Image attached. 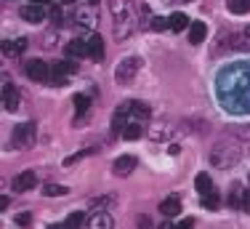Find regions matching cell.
I'll return each mask as SVG.
<instances>
[{
    "mask_svg": "<svg viewBox=\"0 0 250 229\" xmlns=\"http://www.w3.org/2000/svg\"><path fill=\"white\" fill-rule=\"evenodd\" d=\"M109 11H112V35H115V40L130 38L136 29L133 3L130 0H109Z\"/></svg>",
    "mask_w": 250,
    "mask_h": 229,
    "instance_id": "obj_1",
    "label": "cell"
},
{
    "mask_svg": "<svg viewBox=\"0 0 250 229\" xmlns=\"http://www.w3.org/2000/svg\"><path fill=\"white\" fill-rule=\"evenodd\" d=\"M208 160H210L213 168L229 171V168H234L237 162L242 160V152H240V147H237V144H231V141H218V144H213Z\"/></svg>",
    "mask_w": 250,
    "mask_h": 229,
    "instance_id": "obj_2",
    "label": "cell"
},
{
    "mask_svg": "<svg viewBox=\"0 0 250 229\" xmlns=\"http://www.w3.org/2000/svg\"><path fill=\"white\" fill-rule=\"evenodd\" d=\"M139 69H141V59L139 56H125L115 69V80L120 83V86H130Z\"/></svg>",
    "mask_w": 250,
    "mask_h": 229,
    "instance_id": "obj_3",
    "label": "cell"
},
{
    "mask_svg": "<svg viewBox=\"0 0 250 229\" xmlns=\"http://www.w3.org/2000/svg\"><path fill=\"white\" fill-rule=\"evenodd\" d=\"M27 77L35 83H48L51 80V67L45 62H40V59H35V62H27Z\"/></svg>",
    "mask_w": 250,
    "mask_h": 229,
    "instance_id": "obj_4",
    "label": "cell"
},
{
    "mask_svg": "<svg viewBox=\"0 0 250 229\" xmlns=\"http://www.w3.org/2000/svg\"><path fill=\"white\" fill-rule=\"evenodd\" d=\"M130 114H133V101H123L115 110V114H112V131H115V134H123V128H125Z\"/></svg>",
    "mask_w": 250,
    "mask_h": 229,
    "instance_id": "obj_5",
    "label": "cell"
},
{
    "mask_svg": "<svg viewBox=\"0 0 250 229\" xmlns=\"http://www.w3.org/2000/svg\"><path fill=\"white\" fill-rule=\"evenodd\" d=\"M32 141H35V123L16 125V131H14V144L16 147H29Z\"/></svg>",
    "mask_w": 250,
    "mask_h": 229,
    "instance_id": "obj_6",
    "label": "cell"
},
{
    "mask_svg": "<svg viewBox=\"0 0 250 229\" xmlns=\"http://www.w3.org/2000/svg\"><path fill=\"white\" fill-rule=\"evenodd\" d=\"M3 104H5V110H8V112H16V110H19V104H21L19 88L11 86V83H5V86H3Z\"/></svg>",
    "mask_w": 250,
    "mask_h": 229,
    "instance_id": "obj_7",
    "label": "cell"
},
{
    "mask_svg": "<svg viewBox=\"0 0 250 229\" xmlns=\"http://www.w3.org/2000/svg\"><path fill=\"white\" fill-rule=\"evenodd\" d=\"M21 19H27L29 24H40V22L45 19L43 3H32V5H24V8H21Z\"/></svg>",
    "mask_w": 250,
    "mask_h": 229,
    "instance_id": "obj_8",
    "label": "cell"
},
{
    "mask_svg": "<svg viewBox=\"0 0 250 229\" xmlns=\"http://www.w3.org/2000/svg\"><path fill=\"white\" fill-rule=\"evenodd\" d=\"M35 184H38L35 171H24V173H19V176L14 179V189L16 192H29V189H35Z\"/></svg>",
    "mask_w": 250,
    "mask_h": 229,
    "instance_id": "obj_9",
    "label": "cell"
},
{
    "mask_svg": "<svg viewBox=\"0 0 250 229\" xmlns=\"http://www.w3.org/2000/svg\"><path fill=\"white\" fill-rule=\"evenodd\" d=\"M133 168H136V158H133V155H123V158L115 160L112 171H115V176H128Z\"/></svg>",
    "mask_w": 250,
    "mask_h": 229,
    "instance_id": "obj_10",
    "label": "cell"
},
{
    "mask_svg": "<svg viewBox=\"0 0 250 229\" xmlns=\"http://www.w3.org/2000/svg\"><path fill=\"white\" fill-rule=\"evenodd\" d=\"M24 48H27V38L5 40V43H3V53H5V56H11V59H16V56H21V53H24Z\"/></svg>",
    "mask_w": 250,
    "mask_h": 229,
    "instance_id": "obj_11",
    "label": "cell"
},
{
    "mask_svg": "<svg viewBox=\"0 0 250 229\" xmlns=\"http://www.w3.org/2000/svg\"><path fill=\"white\" fill-rule=\"evenodd\" d=\"M88 227H93V229H109V227H115V221H112L109 213H104V210H96V213L88 219Z\"/></svg>",
    "mask_w": 250,
    "mask_h": 229,
    "instance_id": "obj_12",
    "label": "cell"
},
{
    "mask_svg": "<svg viewBox=\"0 0 250 229\" xmlns=\"http://www.w3.org/2000/svg\"><path fill=\"white\" fill-rule=\"evenodd\" d=\"M88 56L96 59V62L104 59V40H101L99 35H91V38H88Z\"/></svg>",
    "mask_w": 250,
    "mask_h": 229,
    "instance_id": "obj_13",
    "label": "cell"
},
{
    "mask_svg": "<svg viewBox=\"0 0 250 229\" xmlns=\"http://www.w3.org/2000/svg\"><path fill=\"white\" fill-rule=\"evenodd\" d=\"M205 35H208V27L202 22L189 24V43H192V46H200L202 40H205Z\"/></svg>",
    "mask_w": 250,
    "mask_h": 229,
    "instance_id": "obj_14",
    "label": "cell"
},
{
    "mask_svg": "<svg viewBox=\"0 0 250 229\" xmlns=\"http://www.w3.org/2000/svg\"><path fill=\"white\" fill-rule=\"evenodd\" d=\"M67 56H88V38H77L67 43Z\"/></svg>",
    "mask_w": 250,
    "mask_h": 229,
    "instance_id": "obj_15",
    "label": "cell"
},
{
    "mask_svg": "<svg viewBox=\"0 0 250 229\" xmlns=\"http://www.w3.org/2000/svg\"><path fill=\"white\" fill-rule=\"evenodd\" d=\"M178 210H181V203H178V197H165L163 203H160V213L163 216H178Z\"/></svg>",
    "mask_w": 250,
    "mask_h": 229,
    "instance_id": "obj_16",
    "label": "cell"
},
{
    "mask_svg": "<svg viewBox=\"0 0 250 229\" xmlns=\"http://www.w3.org/2000/svg\"><path fill=\"white\" fill-rule=\"evenodd\" d=\"M170 136H173V128H168V125H152L149 128V138H154V141H168Z\"/></svg>",
    "mask_w": 250,
    "mask_h": 229,
    "instance_id": "obj_17",
    "label": "cell"
},
{
    "mask_svg": "<svg viewBox=\"0 0 250 229\" xmlns=\"http://www.w3.org/2000/svg\"><path fill=\"white\" fill-rule=\"evenodd\" d=\"M141 134H144V128H141L139 123H136V120H128V123H125V128H123V138H128V141H133V138H139Z\"/></svg>",
    "mask_w": 250,
    "mask_h": 229,
    "instance_id": "obj_18",
    "label": "cell"
},
{
    "mask_svg": "<svg viewBox=\"0 0 250 229\" xmlns=\"http://www.w3.org/2000/svg\"><path fill=\"white\" fill-rule=\"evenodd\" d=\"M242 197H245V192H242V186L240 184H234L231 186V192H229V208H237V210H242Z\"/></svg>",
    "mask_w": 250,
    "mask_h": 229,
    "instance_id": "obj_19",
    "label": "cell"
},
{
    "mask_svg": "<svg viewBox=\"0 0 250 229\" xmlns=\"http://www.w3.org/2000/svg\"><path fill=\"white\" fill-rule=\"evenodd\" d=\"M187 27H189V16L181 14V11H176V14L170 16V29H173V32H181V29H187Z\"/></svg>",
    "mask_w": 250,
    "mask_h": 229,
    "instance_id": "obj_20",
    "label": "cell"
},
{
    "mask_svg": "<svg viewBox=\"0 0 250 229\" xmlns=\"http://www.w3.org/2000/svg\"><path fill=\"white\" fill-rule=\"evenodd\" d=\"M194 186H197L200 195H208V192H213V182L208 173H197V179H194Z\"/></svg>",
    "mask_w": 250,
    "mask_h": 229,
    "instance_id": "obj_21",
    "label": "cell"
},
{
    "mask_svg": "<svg viewBox=\"0 0 250 229\" xmlns=\"http://www.w3.org/2000/svg\"><path fill=\"white\" fill-rule=\"evenodd\" d=\"M53 72H59V75H75L77 64L72 62V59H64V62H59L56 67H53Z\"/></svg>",
    "mask_w": 250,
    "mask_h": 229,
    "instance_id": "obj_22",
    "label": "cell"
},
{
    "mask_svg": "<svg viewBox=\"0 0 250 229\" xmlns=\"http://www.w3.org/2000/svg\"><path fill=\"white\" fill-rule=\"evenodd\" d=\"M229 11L231 14H248L250 11V0H229Z\"/></svg>",
    "mask_w": 250,
    "mask_h": 229,
    "instance_id": "obj_23",
    "label": "cell"
},
{
    "mask_svg": "<svg viewBox=\"0 0 250 229\" xmlns=\"http://www.w3.org/2000/svg\"><path fill=\"white\" fill-rule=\"evenodd\" d=\"M67 186H62V184H48V186H45V189H43V195L45 197H62V195H67Z\"/></svg>",
    "mask_w": 250,
    "mask_h": 229,
    "instance_id": "obj_24",
    "label": "cell"
},
{
    "mask_svg": "<svg viewBox=\"0 0 250 229\" xmlns=\"http://www.w3.org/2000/svg\"><path fill=\"white\" fill-rule=\"evenodd\" d=\"M149 107L144 104V101H133V117H139V120H144V117H149Z\"/></svg>",
    "mask_w": 250,
    "mask_h": 229,
    "instance_id": "obj_25",
    "label": "cell"
},
{
    "mask_svg": "<svg viewBox=\"0 0 250 229\" xmlns=\"http://www.w3.org/2000/svg\"><path fill=\"white\" fill-rule=\"evenodd\" d=\"M112 206H115V197H96V200H93L91 203V208H96V210H101V208H112Z\"/></svg>",
    "mask_w": 250,
    "mask_h": 229,
    "instance_id": "obj_26",
    "label": "cell"
},
{
    "mask_svg": "<svg viewBox=\"0 0 250 229\" xmlns=\"http://www.w3.org/2000/svg\"><path fill=\"white\" fill-rule=\"evenodd\" d=\"M152 29H157V32H163V29L170 27V19H165V16H152Z\"/></svg>",
    "mask_w": 250,
    "mask_h": 229,
    "instance_id": "obj_27",
    "label": "cell"
},
{
    "mask_svg": "<svg viewBox=\"0 0 250 229\" xmlns=\"http://www.w3.org/2000/svg\"><path fill=\"white\" fill-rule=\"evenodd\" d=\"M202 206H205V208H218V195H216V189H213V192H208V195H202Z\"/></svg>",
    "mask_w": 250,
    "mask_h": 229,
    "instance_id": "obj_28",
    "label": "cell"
},
{
    "mask_svg": "<svg viewBox=\"0 0 250 229\" xmlns=\"http://www.w3.org/2000/svg\"><path fill=\"white\" fill-rule=\"evenodd\" d=\"M51 86H59V88H64V86H67V83H69V75H59V72H53L51 69Z\"/></svg>",
    "mask_w": 250,
    "mask_h": 229,
    "instance_id": "obj_29",
    "label": "cell"
},
{
    "mask_svg": "<svg viewBox=\"0 0 250 229\" xmlns=\"http://www.w3.org/2000/svg\"><path fill=\"white\" fill-rule=\"evenodd\" d=\"M88 104H91V99H88V96H83V93H77V96H75V110H77V114L85 112V110H88Z\"/></svg>",
    "mask_w": 250,
    "mask_h": 229,
    "instance_id": "obj_30",
    "label": "cell"
},
{
    "mask_svg": "<svg viewBox=\"0 0 250 229\" xmlns=\"http://www.w3.org/2000/svg\"><path fill=\"white\" fill-rule=\"evenodd\" d=\"M64 224H67V227H83V224H88V221H85V216H83V213H72V216H67Z\"/></svg>",
    "mask_w": 250,
    "mask_h": 229,
    "instance_id": "obj_31",
    "label": "cell"
},
{
    "mask_svg": "<svg viewBox=\"0 0 250 229\" xmlns=\"http://www.w3.org/2000/svg\"><path fill=\"white\" fill-rule=\"evenodd\" d=\"M51 19H53V24H62L64 22V11L59 8V5H56V8H51Z\"/></svg>",
    "mask_w": 250,
    "mask_h": 229,
    "instance_id": "obj_32",
    "label": "cell"
},
{
    "mask_svg": "<svg viewBox=\"0 0 250 229\" xmlns=\"http://www.w3.org/2000/svg\"><path fill=\"white\" fill-rule=\"evenodd\" d=\"M16 224H19V227H29V224H32V216H29V213H19V216H16Z\"/></svg>",
    "mask_w": 250,
    "mask_h": 229,
    "instance_id": "obj_33",
    "label": "cell"
},
{
    "mask_svg": "<svg viewBox=\"0 0 250 229\" xmlns=\"http://www.w3.org/2000/svg\"><path fill=\"white\" fill-rule=\"evenodd\" d=\"M242 210L250 216V192H245V197H242Z\"/></svg>",
    "mask_w": 250,
    "mask_h": 229,
    "instance_id": "obj_34",
    "label": "cell"
},
{
    "mask_svg": "<svg viewBox=\"0 0 250 229\" xmlns=\"http://www.w3.org/2000/svg\"><path fill=\"white\" fill-rule=\"evenodd\" d=\"M237 136H242V138H250V125H242V128H237Z\"/></svg>",
    "mask_w": 250,
    "mask_h": 229,
    "instance_id": "obj_35",
    "label": "cell"
},
{
    "mask_svg": "<svg viewBox=\"0 0 250 229\" xmlns=\"http://www.w3.org/2000/svg\"><path fill=\"white\" fill-rule=\"evenodd\" d=\"M165 149H168L170 155H178V144H168V147H165Z\"/></svg>",
    "mask_w": 250,
    "mask_h": 229,
    "instance_id": "obj_36",
    "label": "cell"
},
{
    "mask_svg": "<svg viewBox=\"0 0 250 229\" xmlns=\"http://www.w3.org/2000/svg\"><path fill=\"white\" fill-rule=\"evenodd\" d=\"M181 227H184V229H189V227H194V219H184V221H181Z\"/></svg>",
    "mask_w": 250,
    "mask_h": 229,
    "instance_id": "obj_37",
    "label": "cell"
},
{
    "mask_svg": "<svg viewBox=\"0 0 250 229\" xmlns=\"http://www.w3.org/2000/svg\"><path fill=\"white\" fill-rule=\"evenodd\" d=\"M242 35H245V40H248V43H250V24H248L245 29H242Z\"/></svg>",
    "mask_w": 250,
    "mask_h": 229,
    "instance_id": "obj_38",
    "label": "cell"
},
{
    "mask_svg": "<svg viewBox=\"0 0 250 229\" xmlns=\"http://www.w3.org/2000/svg\"><path fill=\"white\" fill-rule=\"evenodd\" d=\"M32 3H48V0H32Z\"/></svg>",
    "mask_w": 250,
    "mask_h": 229,
    "instance_id": "obj_39",
    "label": "cell"
},
{
    "mask_svg": "<svg viewBox=\"0 0 250 229\" xmlns=\"http://www.w3.org/2000/svg\"><path fill=\"white\" fill-rule=\"evenodd\" d=\"M88 3H91V5H96V3H99V0H88Z\"/></svg>",
    "mask_w": 250,
    "mask_h": 229,
    "instance_id": "obj_40",
    "label": "cell"
},
{
    "mask_svg": "<svg viewBox=\"0 0 250 229\" xmlns=\"http://www.w3.org/2000/svg\"><path fill=\"white\" fill-rule=\"evenodd\" d=\"M62 3H75V0H62Z\"/></svg>",
    "mask_w": 250,
    "mask_h": 229,
    "instance_id": "obj_41",
    "label": "cell"
},
{
    "mask_svg": "<svg viewBox=\"0 0 250 229\" xmlns=\"http://www.w3.org/2000/svg\"><path fill=\"white\" fill-rule=\"evenodd\" d=\"M187 3H189V0H187Z\"/></svg>",
    "mask_w": 250,
    "mask_h": 229,
    "instance_id": "obj_42",
    "label": "cell"
}]
</instances>
